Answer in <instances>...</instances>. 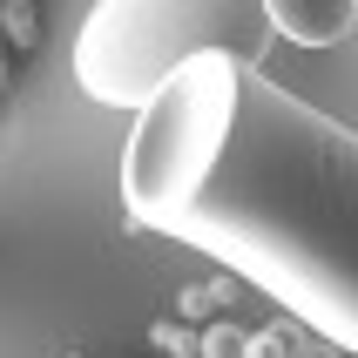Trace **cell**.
Here are the masks:
<instances>
[{
    "label": "cell",
    "mask_w": 358,
    "mask_h": 358,
    "mask_svg": "<svg viewBox=\"0 0 358 358\" xmlns=\"http://www.w3.org/2000/svg\"><path fill=\"white\" fill-rule=\"evenodd\" d=\"M122 203L358 352V129L257 61L196 55L162 81L122 142Z\"/></svg>",
    "instance_id": "1"
},
{
    "label": "cell",
    "mask_w": 358,
    "mask_h": 358,
    "mask_svg": "<svg viewBox=\"0 0 358 358\" xmlns=\"http://www.w3.org/2000/svg\"><path fill=\"white\" fill-rule=\"evenodd\" d=\"M264 41V0H101L75 34V81L101 108L142 115L196 55L257 61Z\"/></svg>",
    "instance_id": "2"
},
{
    "label": "cell",
    "mask_w": 358,
    "mask_h": 358,
    "mask_svg": "<svg viewBox=\"0 0 358 358\" xmlns=\"http://www.w3.org/2000/svg\"><path fill=\"white\" fill-rule=\"evenodd\" d=\"M264 20H271V34L298 41V48H331L352 34L358 7L352 0H264Z\"/></svg>",
    "instance_id": "3"
}]
</instances>
